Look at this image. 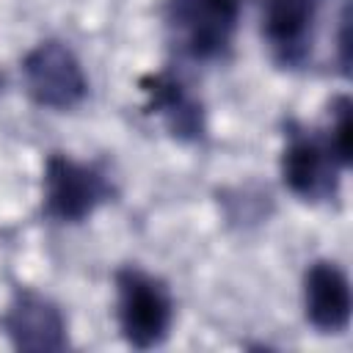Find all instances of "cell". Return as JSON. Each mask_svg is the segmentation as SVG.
Masks as SVG:
<instances>
[{"instance_id":"52a82bcc","label":"cell","mask_w":353,"mask_h":353,"mask_svg":"<svg viewBox=\"0 0 353 353\" xmlns=\"http://www.w3.org/2000/svg\"><path fill=\"white\" fill-rule=\"evenodd\" d=\"M350 281L336 262L317 259L303 273V314L320 334H342L350 325Z\"/></svg>"},{"instance_id":"30bf717a","label":"cell","mask_w":353,"mask_h":353,"mask_svg":"<svg viewBox=\"0 0 353 353\" xmlns=\"http://www.w3.org/2000/svg\"><path fill=\"white\" fill-rule=\"evenodd\" d=\"M350 130H353V121H350V99L347 97H336L334 105H331V124H328V141H331V149L336 152V157L342 160V165L347 168L350 165Z\"/></svg>"},{"instance_id":"6da1fadb","label":"cell","mask_w":353,"mask_h":353,"mask_svg":"<svg viewBox=\"0 0 353 353\" xmlns=\"http://www.w3.org/2000/svg\"><path fill=\"white\" fill-rule=\"evenodd\" d=\"M116 323L124 342L149 350L165 342L174 323V298L163 279L138 265L116 270Z\"/></svg>"},{"instance_id":"277c9868","label":"cell","mask_w":353,"mask_h":353,"mask_svg":"<svg viewBox=\"0 0 353 353\" xmlns=\"http://www.w3.org/2000/svg\"><path fill=\"white\" fill-rule=\"evenodd\" d=\"M22 83L28 97L39 108L50 110H72L88 94L85 72L77 55L55 39L39 41L22 58Z\"/></svg>"},{"instance_id":"5b68a950","label":"cell","mask_w":353,"mask_h":353,"mask_svg":"<svg viewBox=\"0 0 353 353\" xmlns=\"http://www.w3.org/2000/svg\"><path fill=\"white\" fill-rule=\"evenodd\" d=\"M342 160L331 149L328 135L290 127L281 152V179L303 201H325L339 190Z\"/></svg>"},{"instance_id":"ba28073f","label":"cell","mask_w":353,"mask_h":353,"mask_svg":"<svg viewBox=\"0 0 353 353\" xmlns=\"http://www.w3.org/2000/svg\"><path fill=\"white\" fill-rule=\"evenodd\" d=\"M141 91L146 97V113L163 119L168 132L179 141H201L207 132L204 105L182 85L171 72H152L141 77Z\"/></svg>"},{"instance_id":"3957f363","label":"cell","mask_w":353,"mask_h":353,"mask_svg":"<svg viewBox=\"0 0 353 353\" xmlns=\"http://www.w3.org/2000/svg\"><path fill=\"white\" fill-rule=\"evenodd\" d=\"M108 174L97 163H80L69 154H50L41 176V210L58 223H80L113 196Z\"/></svg>"},{"instance_id":"9c48e42d","label":"cell","mask_w":353,"mask_h":353,"mask_svg":"<svg viewBox=\"0 0 353 353\" xmlns=\"http://www.w3.org/2000/svg\"><path fill=\"white\" fill-rule=\"evenodd\" d=\"M317 0H262V36L281 66H298L312 47Z\"/></svg>"},{"instance_id":"7a4b0ae2","label":"cell","mask_w":353,"mask_h":353,"mask_svg":"<svg viewBox=\"0 0 353 353\" xmlns=\"http://www.w3.org/2000/svg\"><path fill=\"white\" fill-rule=\"evenodd\" d=\"M163 22L171 44L190 61H218L229 52L240 0H165Z\"/></svg>"},{"instance_id":"8992f818","label":"cell","mask_w":353,"mask_h":353,"mask_svg":"<svg viewBox=\"0 0 353 353\" xmlns=\"http://www.w3.org/2000/svg\"><path fill=\"white\" fill-rule=\"evenodd\" d=\"M0 328L8 336V342L25 353H52L66 347L63 312L55 301L30 287L14 290L8 309L0 320Z\"/></svg>"}]
</instances>
